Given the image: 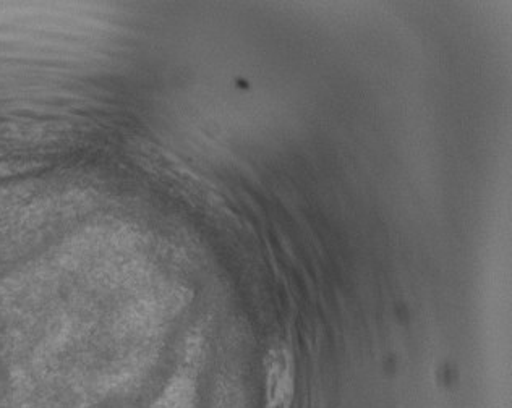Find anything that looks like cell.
Returning a JSON list of instances; mask_svg holds the SVG:
<instances>
[{
  "label": "cell",
  "mask_w": 512,
  "mask_h": 408,
  "mask_svg": "<svg viewBox=\"0 0 512 408\" xmlns=\"http://www.w3.org/2000/svg\"><path fill=\"white\" fill-rule=\"evenodd\" d=\"M266 408H291L295 394L294 358L287 345L276 344L265 360Z\"/></svg>",
  "instance_id": "1"
}]
</instances>
